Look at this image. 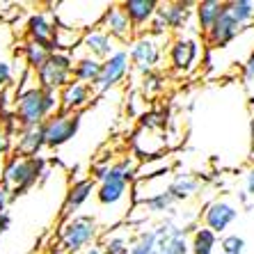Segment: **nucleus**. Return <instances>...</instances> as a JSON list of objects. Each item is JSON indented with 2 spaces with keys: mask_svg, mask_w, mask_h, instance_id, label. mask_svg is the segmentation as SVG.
I'll return each mask as SVG.
<instances>
[{
  "mask_svg": "<svg viewBox=\"0 0 254 254\" xmlns=\"http://www.w3.org/2000/svg\"><path fill=\"white\" fill-rule=\"evenodd\" d=\"M60 110H62L60 92H46L37 85L18 89L16 99H14V119H16L18 128L44 126V122Z\"/></svg>",
  "mask_w": 254,
  "mask_h": 254,
  "instance_id": "1",
  "label": "nucleus"
},
{
  "mask_svg": "<svg viewBox=\"0 0 254 254\" xmlns=\"http://www.w3.org/2000/svg\"><path fill=\"white\" fill-rule=\"evenodd\" d=\"M108 5H110L108 0H64V2H53L51 7L60 25L87 32L92 28H99Z\"/></svg>",
  "mask_w": 254,
  "mask_h": 254,
  "instance_id": "2",
  "label": "nucleus"
},
{
  "mask_svg": "<svg viewBox=\"0 0 254 254\" xmlns=\"http://www.w3.org/2000/svg\"><path fill=\"white\" fill-rule=\"evenodd\" d=\"M44 174H46V160H44L42 156L28 158V156L14 154L7 158L0 181L9 188L12 199H16L18 195H23L30 188H35Z\"/></svg>",
  "mask_w": 254,
  "mask_h": 254,
  "instance_id": "3",
  "label": "nucleus"
},
{
  "mask_svg": "<svg viewBox=\"0 0 254 254\" xmlns=\"http://www.w3.org/2000/svg\"><path fill=\"white\" fill-rule=\"evenodd\" d=\"M101 238V227L96 225L94 215H73L66 218L60 227L58 241L66 254H80L87 248L96 245Z\"/></svg>",
  "mask_w": 254,
  "mask_h": 254,
  "instance_id": "4",
  "label": "nucleus"
},
{
  "mask_svg": "<svg viewBox=\"0 0 254 254\" xmlns=\"http://www.w3.org/2000/svg\"><path fill=\"white\" fill-rule=\"evenodd\" d=\"M195 5L197 2H188V0H177V2H158L156 16L151 21L147 32L156 37H167V32H186L192 28V18H195Z\"/></svg>",
  "mask_w": 254,
  "mask_h": 254,
  "instance_id": "5",
  "label": "nucleus"
},
{
  "mask_svg": "<svg viewBox=\"0 0 254 254\" xmlns=\"http://www.w3.org/2000/svg\"><path fill=\"white\" fill-rule=\"evenodd\" d=\"M204 44L199 39V32H181L170 42L167 48V62H170L172 73L177 76H188L199 66L201 58H204Z\"/></svg>",
  "mask_w": 254,
  "mask_h": 254,
  "instance_id": "6",
  "label": "nucleus"
},
{
  "mask_svg": "<svg viewBox=\"0 0 254 254\" xmlns=\"http://www.w3.org/2000/svg\"><path fill=\"white\" fill-rule=\"evenodd\" d=\"M165 42L167 37H156L151 32H140L126 44L130 58V66H135L137 73H149V71H158L160 62H163V53H165Z\"/></svg>",
  "mask_w": 254,
  "mask_h": 254,
  "instance_id": "7",
  "label": "nucleus"
},
{
  "mask_svg": "<svg viewBox=\"0 0 254 254\" xmlns=\"http://www.w3.org/2000/svg\"><path fill=\"white\" fill-rule=\"evenodd\" d=\"M37 87L46 92H60L73 78V58L69 53H51L39 71H35Z\"/></svg>",
  "mask_w": 254,
  "mask_h": 254,
  "instance_id": "8",
  "label": "nucleus"
},
{
  "mask_svg": "<svg viewBox=\"0 0 254 254\" xmlns=\"http://www.w3.org/2000/svg\"><path fill=\"white\" fill-rule=\"evenodd\" d=\"M83 126V113H64L60 110L53 117L44 122V137H46V147L60 149L69 144L78 135V130Z\"/></svg>",
  "mask_w": 254,
  "mask_h": 254,
  "instance_id": "9",
  "label": "nucleus"
},
{
  "mask_svg": "<svg viewBox=\"0 0 254 254\" xmlns=\"http://www.w3.org/2000/svg\"><path fill=\"white\" fill-rule=\"evenodd\" d=\"M130 69H133V66H130L128 51H126V48H117L110 58L101 62V73L94 85V94H108V92H113L115 87H119V85L128 78Z\"/></svg>",
  "mask_w": 254,
  "mask_h": 254,
  "instance_id": "10",
  "label": "nucleus"
},
{
  "mask_svg": "<svg viewBox=\"0 0 254 254\" xmlns=\"http://www.w3.org/2000/svg\"><path fill=\"white\" fill-rule=\"evenodd\" d=\"M130 154L137 160H149V158H158L167 151V135L165 130H151V128H142L137 126L130 135Z\"/></svg>",
  "mask_w": 254,
  "mask_h": 254,
  "instance_id": "11",
  "label": "nucleus"
},
{
  "mask_svg": "<svg viewBox=\"0 0 254 254\" xmlns=\"http://www.w3.org/2000/svg\"><path fill=\"white\" fill-rule=\"evenodd\" d=\"M238 215H241L238 206L231 199H227V197H218V199H213L211 204L204 206V213H201V218H204V227L211 229L215 236L225 234V231L238 220Z\"/></svg>",
  "mask_w": 254,
  "mask_h": 254,
  "instance_id": "12",
  "label": "nucleus"
},
{
  "mask_svg": "<svg viewBox=\"0 0 254 254\" xmlns=\"http://www.w3.org/2000/svg\"><path fill=\"white\" fill-rule=\"evenodd\" d=\"M55 28H58V21H55L53 9H42V12L30 14L28 21H25V35H28V39L44 46L48 53H55V46H53Z\"/></svg>",
  "mask_w": 254,
  "mask_h": 254,
  "instance_id": "13",
  "label": "nucleus"
},
{
  "mask_svg": "<svg viewBox=\"0 0 254 254\" xmlns=\"http://www.w3.org/2000/svg\"><path fill=\"white\" fill-rule=\"evenodd\" d=\"M243 30L245 28H241V25L234 21V16L222 7V14H220V18L215 21V25L204 35V46H208L211 51H225L227 46H231V44L236 42Z\"/></svg>",
  "mask_w": 254,
  "mask_h": 254,
  "instance_id": "14",
  "label": "nucleus"
},
{
  "mask_svg": "<svg viewBox=\"0 0 254 254\" xmlns=\"http://www.w3.org/2000/svg\"><path fill=\"white\" fill-rule=\"evenodd\" d=\"M99 28L103 30V32H108L117 44L119 42L128 44L130 39L135 37V30H133V25H130L126 12L122 9V2H110V5L106 7V12H103V16H101Z\"/></svg>",
  "mask_w": 254,
  "mask_h": 254,
  "instance_id": "15",
  "label": "nucleus"
},
{
  "mask_svg": "<svg viewBox=\"0 0 254 254\" xmlns=\"http://www.w3.org/2000/svg\"><path fill=\"white\" fill-rule=\"evenodd\" d=\"M94 195H96V181L92 177L76 179V181L69 186V190H66L64 204H62V215H64V220L78 215V211H80V208H83Z\"/></svg>",
  "mask_w": 254,
  "mask_h": 254,
  "instance_id": "16",
  "label": "nucleus"
},
{
  "mask_svg": "<svg viewBox=\"0 0 254 254\" xmlns=\"http://www.w3.org/2000/svg\"><path fill=\"white\" fill-rule=\"evenodd\" d=\"M94 96V87L78 83V80L71 78V83L60 89V108L64 113H83L87 106H92Z\"/></svg>",
  "mask_w": 254,
  "mask_h": 254,
  "instance_id": "17",
  "label": "nucleus"
},
{
  "mask_svg": "<svg viewBox=\"0 0 254 254\" xmlns=\"http://www.w3.org/2000/svg\"><path fill=\"white\" fill-rule=\"evenodd\" d=\"M117 48H119L117 42H115L108 32H103L101 28H92V30H87V32H83L80 51H83L85 55H89V58L101 60V62H103V60L110 58Z\"/></svg>",
  "mask_w": 254,
  "mask_h": 254,
  "instance_id": "18",
  "label": "nucleus"
},
{
  "mask_svg": "<svg viewBox=\"0 0 254 254\" xmlns=\"http://www.w3.org/2000/svg\"><path fill=\"white\" fill-rule=\"evenodd\" d=\"M122 9L126 12L133 30L140 35V32L149 30V25H151V21L156 16V9H158V2L156 0H124Z\"/></svg>",
  "mask_w": 254,
  "mask_h": 254,
  "instance_id": "19",
  "label": "nucleus"
},
{
  "mask_svg": "<svg viewBox=\"0 0 254 254\" xmlns=\"http://www.w3.org/2000/svg\"><path fill=\"white\" fill-rule=\"evenodd\" d=\"M133 227L119 225L115 229H108L106 234H101L99 238V248L103 254H128L130 245H133Z\"/></svg>",
  "mask_w": 254,
  "mask_h": 254,
  "instance_id": "20",
  "label": "nucleus"
},
{
  "mask_svg": "<svg viewBox=\"0 0 254 254\" xmlns=\"http://www.w3.org/2000/svg\"><path fill=\"white\" fill-rule=\"evenodd\" d=\"M46 147V137H44V126H32V128H18V142H16V154L37 158Z\"/></svg>",
  "mask_w": 254,
  "mask_h": 254,
  "instance_id": "21",
  "label": "nucleus"
},
{
  "mask_svg": "<svg viewBox=\"0 0 254 254\" xmlns=\"http://www.w3.org/2000/svg\"><path fill=\"white\" fill-rule=\"evenodd\" d=\"M73 58V80L83 85H89V87H94L96 80H99V73H101V60H94L89 58V55H71Z\"/></svg>",
  "mask_w": 254,
  "mask_h": 254,
  "instance_id": "22",
  "label": "nucleus"
},
{
  "mask_svg": "<svg viewBox=\"0 0 254 254\" xmlns=\"http://www.w3.org/2000/svg\"><path fill=\"white\" fill-rule=\"evenodd\" d=\"M222 7L225 2L220 0H201L195 5V25H197V32L199 35H206L208 30L215 25V21L220 18L222 14Z\"/></svg>",
  "mask_w": 254,
  "mask_h": 254,
  "instance_id": "23",
  "label": "nucleus"
},
{
  "mask_svg": "<svg viewBox=\"0 0 254 254\" xmlns=\"http://www.w3.org/2000/svg\"><path fill=\"white\" fill-rule=\"evenodd\" d=\"M201 188V181L192 174H174L170 184V195L174 201H188Z\"/></svg>",
  "mask_w": 254,
  "mask_h": 254,
  "instance_id": "24",
  "label": "nucleus"
},
{
  "mask_svg": "<svg viewBox=\"0 0 254 254\" xmlns=\"http://www.w3.org/2000/svg\"><path fill=\"white\" fill-rule=\"evenodd\" d=\"M188 245H190V254H215L218 236H215L211 229H206V227L201 225L190 234Z\"/></svg>",
  "mask_w": 254,
  "mask_h": 254,
  "instance_id": "25",
  "label": "nucleus"
},
{
  "mask_svg": "<svg viewBox=\"0 0 254 254\" xmlns=\"http://www.w3.org/2000/svg\"><path fill=\"white\" fill-rule=\"evenodd\" d=\"M80 42H83V32L78 30H71L60 25L55 28V35H53V46H55V53H73L80 48Z\"/></svg>",
  "mask_w": 254,
  "mask_h": 254,
  "instance_id": "26",
  "label": "nucleus"
},
{
  "mask_svg": "<svg viewBox=\"0 0 254 254\" xmlns=\"http://www.w3.org/2000/svg\"><path fill=\"white\" fill-rule=\"evenodd\" d=\"M225 9L234 16V21H236L241 28H252L254 23V2L252 0H229V2H225Z\"/></svg>",
  "mask_w": 254,
  "mask_h": 254,
  "instance_id": "27",
  "label": "nucleus"
},
{
  "mask_svg": "<svg viewBox=\"0 0 254 254\" xmlns=\"http://www.w3.org/2000/svg\"><path fill=\"white\" fill-rule=\"evenodd\" d=\"M172 172V158L170 156H158V158H149V160H140L135 172V179H151V177H160Z\"/></svg>",
  "mask_w": 254,
  "mask_h": 254,
  "instance_id": "28",
  "label": "nucleus"
},
{
  "mask_svg": "<svg viewBox=\"0 0 254 254\" xmlns=\"http://www.w3.org/2000/svg\"><path fill=\"white\" fill-rule=\"evenodd\" d=\"M21 55H23V62H25V66H28L30 71H39L51 53H48L44 46H39V44L25 39V44L21 46Z\"/></svg>",
  "mask_w": 254,
  "mask_h": 254,
  "instance_id": "29",
  "label": "nucleus"
},
{
  "mask_svg": "<svg viewBox=\"0 0 254 254\" xmlns=\"http://www.w3.org/2000/svg\"><path fill=\"white\" fill-rule=\"evenodd\" d=\"M156 229L154 227H147V229H137L135 238H133V245H130L128 254H160L156 250Z\"/></svg>",
  "mask_w": 254,
  "mask_h": 254,
  "instance_id": "30",
  "label": "nucleus"
},
{
  "mask_svg": "<svg viewBox=\"0 0 254 254\" xmlns=\"http://www.w3.org/2000/svg\"><path fill=\"white\" fill-rule=\"evenodd\" d=\"M163 83H165V78H163V73L160 71H149V73H144L142 76V96L144 99H154V96H158L160 92H163Z\"/></svg>",
  "mask_w": 254,
  "mask_h": 254,
  "instance_id": "31",
  "label": "nucleus"
},
{
  "mask_svg": "<svg viewBox=\"0 0 254 254\" xmlns=\"http://www.w3.org/2000/svg\"><path fill=\"white\" fill-rule=\"evenodd\" d=\"M174 204H177V201L172 199L170 190H167V192H163V195H156L149 201H144V208H147L149 218H151V215H165V213H170L172 208H174Z\"/></svg>",
  "mask_w": 254,
  "mask_h": 254,
  "instance_id": "32",
  "label": "nucleus"
},
{
  "mask_svg": "<svg viewBox=\"0 0 254 254\" xmlns=\"http://www.w3.org/2000/svg\"><path fill=\"white\" fill-rule=\"evenodd\" d=\"M137 126H142V128H151V130H165L167 115L160 113V110H147V113L140 117Z\"/></svg>",
  "mask_w": 254,
  "mask_h": 254,
  "instance_id": "33",
  "label": "nucleus"
},
{
  "mask_svg": "<svg viewBox=\"0 0 254 254\" xmlns=\"http://www.w3.org/2000/svg\"><path fill=\"white\" fill-rule=\"evenodd\" d=\"M167 254H190V245H188V231L177 227L174 236H172L170 245H167Z\"/></svg>",
  "mask_w": 254,
  "mask_h": 254,
  "instance_id": "34",
  "label": "nucleus"
},
{
  "mask_svg": "<svg viewBox=\"0 0 254 254\" xmlns=\"http://www.w3.org/2000/svg\"><path fill=\"white\" fill-rule=\"evenodd\" d=\"M220 248L225 254H243L245 252V238L238 236V234H227L220 241Z\"/></svg>",
  "mask_w": 254,
  "mask_h": 254,
  "instance_id": "35",
  "label": "nucleus"
},
{
  "mask_svg": "<svg viewBox=\"0 0 254 254\" xmlns=\"http://www.w3.org/2000/svg\"><path fill=\"white\" fill-rule=\"evenodd\" d=\"M12 64L7 62V60H0V92L2 89H7V85H9V80H12Z\"/></svg>",
  "mask_w": 254,
  "mask_h": 254,
  "instance_id": "36",
  "label": "nucleus"
},
{
  "mask_svg": "<svg viewBox=\"0 0 254 254\" xmlns=\"http://www.w3.org/2000/svg\"><path fill=\"white\" fill-rule=\"evenodd\" d=\"M243 78H245V83H252L254 80V48L250 51L248 60L243 62Z\"/></svg>",
  "mask_w": 254,
  "mask_h": 254,
  "instance_id": "37",
  "label": "nucleus"
},
{
  "mask_svg": "<svg viewBox=\"0 0 254 254\" xmlns=\"http://www.w3.org/2000/svg\"><path fill=\"white\" fill-rule=\"evenodd\" d=\"M7 151H9V133H7V128L0 126V160L7 156Z\"/></svg>",
  "mask_w": 254,
  "mask_h": 254,
  "instance_id": "38",
  "label": "nucleus"
},
{
  "mask_svg": "<svg viewBox=\"0 0 254 254\" xmlns=\"http://www.w3.org/2000/svg\"><path fill=\"white\" fill-rule=\"evenodd\" d=\"M12 201V192H9V188H7L2 181H0V213L7 211V204Z\"/></svg>",
  "mask_w": 254,
  "mask_h": 254,
  "instance_id": "39",
  "label": "nucleus"
},
{
  "mask_svg": "<svg viewBox=\"0 0 254 254\" xmlns=\"http://www.w3.org/2000/svg\"><path fill=\"white\" fill-rule=\"evenodd\" d=\"M9 227H12V215H9L7 211H2L0 213V234H5Z\"/></svg>",
  "mask_w": 254,
  "mask_h": 254,
  "instance_id": "40",
  "label": "nucleus"
},
{
  "mask_svg": "<svg viewBox=\"0 0 254 254\" xmlns=\"http://www.w3.org/2000/svg\"><path fill=\"white\" fill-rule=\"evenodd\" d=\"M245 192L254 197V167L248 172V174H245Z\"/></svg>",
  "mask_w": 254,
  "mask_h": 254,
  "instance_id": "41",
  "label": "nucleus"
}]
</instances>
